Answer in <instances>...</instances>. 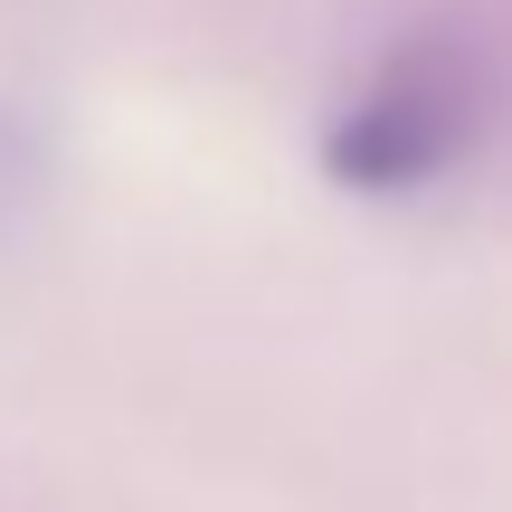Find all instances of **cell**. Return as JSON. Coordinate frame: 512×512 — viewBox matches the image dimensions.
Listing matches in <instances>:
<instances>
[{"mask_svg":"<svg viewBox=\"0 0 512 512\" xmlns=\"http://www.w3.org/2000/svg\"><path fill=\"white\" fill-rule=\"evenodd\" d=\"M484 133H494V67H484V48L456 29H418L332 105L323 171L342 190H361V200H408V190L465 171Z\"/></svg>","mask_w":512,"mask_h":512,"instance_id":"cell-1","label":"cell"},{"mask_svg":"<svg viewBox=\"0 0 512 512\" xmlns=\"http://www.w3.org/2000/svg\"><path fill=\"white\" fill-rule=\"evenodd\" d=\"M38 200H48V133L19 105H0V228H19Z\"/></svg>","mask_w":512,"mask_h":512,"instance_id":"cell-2","label":"cell"}]
</instances>
